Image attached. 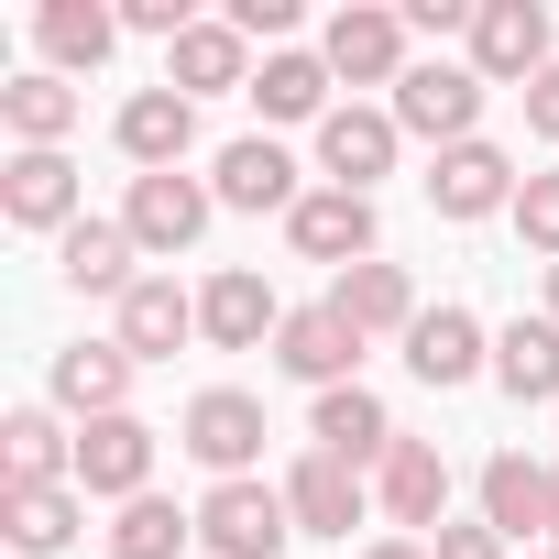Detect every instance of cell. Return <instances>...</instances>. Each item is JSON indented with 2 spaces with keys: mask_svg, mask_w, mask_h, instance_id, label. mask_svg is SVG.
Returning a JSON list of instances; mask_svg holds the SVG:
<instances>
[{
  "mask_svg": "<svg viewBox=\"0 0 559 559\" xmlns=\"http://www.w3.org/2000/svg\"><path fill=\"white\" fill-rule=\"evenodd\" d=\"M230 34L252 45V34H297V0H230Z\"/></svg>",
  "mask_w": 559,
  "mask_h": 559,
  "instance_id": "34",
  "label": "cell"
},
{
  "mask_svg": "<svg viewBox=\"0 0 559 559\" xmlns=\"http://www.w3.org/2000/svg\"><path fill=\"white\" fill-rule=\"evenodd\" d=\"M252 110L263 121H330V56H263V78H252Z\"/></svg>",
  "mask_w": 559,
  "mask_h": 559,
  "instance_id": "30",
  "label": "cell"
},
{
  "mask_svg": "<svg viewBox=\"0 0 559 559\" xmlns=\"http://www.w3.org/2000/svg\"><path fill=\"white\" fill-rule=\"evenodd\" d=\"M515 230H526V252L559 263V165H537V176L515 187Z\"/></svg>",
  "mask_w": 559,
  "mask_h": 559,
  "instance_id": "33",
  "label": "cell"
},
{
  "mask_svg": "<svg viewBox=\"0 0 559 559\" xmlns=\"http://www.w3.org/2000/svg\"><path fill=\"white\" fill-rule=\"evenodd\" d=\"M187 143H198V99H187V88H132V99H121V154H132L143 176H176Z\"/></svg>",
  "mask_w": 559,
  "mask_h": 559,
  "instance_id": "11",
  "label": "cell"
},
{
  "mask_svg": "<svg viewBox=\"0 0 559 559\" xmlns=\"http://www.w3.org/2000/svg\"><path fill=\"white\" fill-rule=\"evenodd\" d=\"M154 483V428L121 406V417H88L78 428V493H110V504H143Z\"/></svg>",
  "mask_w": 559,
  "mask_h": 559,
  "instance_id": "4",
  "label": "cell"
},
{
  "mask_svg": "<svg viewBox=\"0 0 559 559\" xmlns=\"http://www.w3.org/2000/svg\"><path fill=\"white\" fill-rule=\"evenodd\" d=\"M219 483H252V461H263V406L241 395V384H209L198 406H187V428H176Z\"/></svg>",
  "mask_w": 559,
  "mask_h": 559,
  "instance_id": "3",
  "label": "cell"
},
{
  "mask_svg": "<svg viewBox=\"0 0 559 559\" xmlns=\"http://www.w3.org/2000/svg\"><path fill=\"white\" fill-rule=\"evenodd\" d=\"M286 515H297V537H352V526H362V472L330 461V450H308V461L286 472Z\"/></svg>",
  "mask_w": 559,
  "mask_h": 559,
  "instance_id": "13",
  "label": "cell"
},
{
  "mask_svg": "<svg viewBox=\"0 0 559 559\" xmlns=\"http://www.w3.org/2000/svg\"><path fill=\"white\" fill-rule=\"evenodd\" d=\"M384 515H395V526H428V537L450 526V461H439L428 439H395V450H384Z\"/></svg>",
  "mask_w": 559,
  "mask_h": 559,
  "instance_id": "18",
  "label": "cell"
},
{
  "mask_svg": "<svg viewBox=\"0 0 559 559\" xmlns=\"http://www.w3.org/2000/svg\"><path fill=\"white\" fill-rule=\"evenodd\" d=\"M121 395H132V352H121V341H78V352H56V406H78V417H121Z\"/></svg>",
  "mask_w": 559,
  "mask_h": 559,
  "instance_id": "24",
  "label": "cell"
},
{
  "mask_svg": "<svg viewBox=\"0 0 559 559\" xmlns=\"http://www.w3.org/2000/svg\"><path fill=\"white\" fill-rule=\"evenodd\" d=\"M483 352H493V341H483V319H472V308H428V319L406 330L417 384H472V373H483Z\"/></svg>",
  "mask_w": 559,
  "mask_h": 559,
  "instance_id": "20",
  "label": "cell"
},
{
  "mask_svg": "<svg viewBox=\"0 0 559 559\" xmlns=\"http://www.w3.org/2000/svg\"><path fill=\"white\" fill-rule=\"evenodd\" d=\"M0 472H12V483H78V439L45 406H12V417H0Z\"/></svg>",
  "mask_w": 559,
  "mask_h": 559,
  "instance_id": "27",
  "label": "cell"
},
{
  "mask_svg": "<svg viewBox=\"0 0 559 559\" xmlns=\"http://www.w3.org/2000/svg\"><path fill=\"white\" fill-rule=\"evenodd\" d=\"M362 559H428V548H417V537H373Z\"/></svg>",
  "mask_w": 559,
  "mask_h": 559,
  "instance_id": "37",
  "label": "cell"
},
{
  "mask_svg": "<svg viewBox=\"0 0 559 559\" xmlns=\"http://www.w3.org/2000/svg\"><path fill=\"white\" fill-rule=\"evenodd\" d=\"M209 209H219V198H209L198 176H132V209H121V230H132L143 252H187V241L209 230Z\"/></svg>",
  "mask_w": 559,
  "mask_h": 559,
  "instance_id": "12",
  "label": "cell"
},
{
  "mask_svg": "<svg viewBox=\"0 0 559 559\" xmlns=\"http://www.w3.org/2000/svg\"><path fill=\"white\" fill-rule=\"evenodd\" d=\"M483 526H493V537H526V526L548 537V472H537L526 450H493V461H483Z\"/></svg>",
  "mask_w": 559,
  "mask_h": 559,
  "instance_id": "25",
  "label": "cell"
},
{
  "mask_svg": "<svg viewBox=\"0 0 559 559\" xmlns=\"http://www.w3.org/2000/svg\"><path fill=\"white\" fill-rule=\"evenodd\" d=\"M132 252H143V241H132L121 219H78V230L56 241V263H67V286H78V297H132V286H143Z\"/></svg>",
  "mask_w": 559,
  "mask_h": 559,
  "instance_id": "19",
  "label": "cell"
},
{
  "mask_svg": "<svg viewBox=\"0 0 559 559\" xmlns=\"http://www.w3.org/2000/svg\"><path fill=\"white\" fill-rule=\"evenodd\" d=\"M198 537V515H176L165 493H143V504H121V526H110V559H176Z\"/></svg>",
  "mask_w": 559,
  "mask_h": 559,
  "instance_id": "32",
  "label": "cell"
},
{
  "mask_svg": "<svg viewBox=\"0 0 559 559\" xmlns=\"http://www.w3.org/2000/svg\"><path fill=\"white\" fill-rule=\"evenodd\" d=\"M187 330H198V297L176 286V274H143V286L121 297V352H132V362H176Z\"/></svg>",
  "mask_w": 559,
  "mask_h": 559,
  "instance_id": "16",
  "label": "cell"
},
{
  "mask_svg": "<svg viewBox=\"0 0 559 559\" xmlns=\"http://www.w3.org/2000/svg\"><path fill=\"white\" fill-rule=\"evenodd\" d=\"M493 384H504L515 406H548V395H559V319H515V330H493Z\"/></svg>",
  "mask_w": 559,
  "mask_h": 559,
  "instance_id": "26",
  "label": "cell"
},
{
  "mask_svg": "<svg viewBox=\"0 0 559 559\" xmlns=\"http://www.w3.org/2000/svg\"><path fill=\"white\" fill-rule=\"evenodd\" d=\"M0 537H12L23 559L67 548V537H78V493H67V483H12V493H0Z\"/></svg>",
  "mask_w": 559,
  "mask_h": 559,
  "instance_id": "31",
  "label": "cell"
},
{
  "mask_svg": "<svg viewBox=\"0 0 559 559\" xmlns=\"http://www.w3.org/2000/svg\"><path fill=\"white\" fill-rule=\"evenodd\" d=\"M515 187H526V176H515L493 143H450V154L428 165V209H439V219H493V209H515Z\"/></svg>",
  "mask_w": 559,
  "mask_h": 559,
  "instance_id": "8",
  "label": "cell"
},
{
  "mask_svg": "<svg viewBox=\"0 0 559 559\" xmlns=\"http://www.w3.org/2000/svg\"><path fill=\"white\" fill-rule=\"evenodd\" d=\"M319 56H330V78H362V88L373 78H406V23L395 12H341Z\"/></svg>",
  "mask_w": 559,
  "mask_h": 559,
  "instance_id": "23",
  "label": "cell"
},
{
  "mask_svg": "<svg viewBox=\"0 0 559 559\" xmlns=\"http://www.w3.org/2000/svg\"><path fill=\"white\" fill-rule=\"evenodd\" d=\"M548 548H559V472H548Z\"/></svg>",
  "mask_w": 559,
  "mask_h": 559,
  "instance_id": "38",
  "label": "cell"
},
{
  "mask_svg": "<svg viewBox=\"0 0 559 559\" xmlns=\"http://www.w3.org/2000/svg\"><path fill=\"white\" fill-rule=\"evenodd\" d=\"M286 330V308H274V286L252 263H230V274H209L198 286V341H219V352H252V341H274Z\"/></svg>",
  "mask_w": 559,
  "mask_h": 559,
  "instance_id": "9",
  "label": "cell"
},
{
  "mask_svg": "<svg viewBox=\"0 0 559 559\" xmlns=\"http://www.w3.org/2000/svg\"><path fill=\"white\" fill-rule=\"evenodd\" d=\"M330 308H341L362 341H373V330H417V319H428V308H417V286H406V263H352L341 286H330Z\"/></svg>",
  "mask_w": 559,
  "mask_h": 559,
  "instance_id": "21",
  "label": "cell"
},
{
  "mask_svg": "<svg viewBox=\"0 0 559 559\" xmlns=\"http://www.w3.org/2000/svg\"><path fill=\"white\" fill-rule=\"evenodd\" d=\"M165 88H252V67H241V34L230 23H187L176 45H165Z\"/></svg>",
  "mask_w": 559,
  "mask_h": 559,
  "instance_id": "29",
  "label": "cell"
},
{
  "mask_svg": "<svg viewBox=\"0 0 559 559\" xmlns=\"http://www.w3.org/2000/svg\"><path fill=\"white\" fill-rule=\"evenodd\" d=\"M526 121L559 143V67H537V78H526Z\"/></svg>",
  "mask_w": 559,
  "mask_h": 559,
  "instance_id": "36",
  "label": "cell"
},
{
  "mask_svg": "<svg viewBox=\"0 0 559 559\" xmlns=\"http://www.w3.org/2000/svg\"><path fill=\"white\" fill-rule=\"evenodd\" d=\"M286 241L308 252V263H373V198H352V187H308L297 209H286Z\"/></svg>",
  "mask_w": 559,
  "mask_h": 559,
  "instance_id": "6",
  "label": "cell"
},
{
  "mask_svg": "<svg viewBox=\"0 0 559 559\" xmlns=\"http://www.w3.org/2000/svg\"><path fill=\"white\" fill-rule=\"evenodd\" d=\"M274 362H286L297 384H319V395H330V384H362V373H352V362H362V330H352L330 297H319V308H286V330H274Z\"/></svg>",
  "mask_w": 559,
  "mask_h": 559,
  "instance_id": "5",
  "label": "cell"
},
{
  "mask_svg": "<svg viewBox=\"0 0 559 559\" xmlns=\"http://www.w3.org/2000/svg\"><path fill=\"white\" fill-rule=\"evenodd\" d=\"M319 165H330V187L373 198V176L395 165V110H330L319 121Z\"/></svg>",
  "mask_w": 559,
  "mask_h": 559,
  "instance_id": "14",
  "label": "cell"
},
{
  "mask_svg": "<svg viewBox=\"0 0 559 559\" xmlns=\"http://www.w3.org/2000/svg\"><path fill=\"white\" fill-rule=\"evenodd\" d=\"M428 559H504V537H493V526H439Z\"/></svg>",
  "mask_w": 559,
  "mask_h": 559,
  "instance_id": "35",
  "label": "cell"
},
{
  "mask_svg": "<svg viewBox=\"0 0 559 559\" xmlns=\"http://www.w3.org/2000/svg\"><path fill=\"white\" fill-rule=\"evenodd\" d=\"M548 319H559V263H548Z\"/></svg>",
  "mask_w": 559,
  "mask_h": 559,
  "instance_id": "39",
  "label": "cell"
},
{
  "mask_svg": "<svg viewBox=\"0 0 559 559\" xmlns=\"http://www.w3.org/2000/svg\"><path fill=\"white\" fill-rule=\"evenodd\" d=\"M537 67H559L548 56V12L537 0H483L472 12V78L493 88V78H537Z\"/></svg>",
  "mask_w": 559,
  "mask_h": 559,
  "instance_id": "7",
  "label": "cell"
},
{
  "mask_svg": "<svg viewBox=\"0 0 559 559\" xmlns=\"http://www.w3.org/2000/svg\"><path fill=\"white\" fill-rule=\"evenodd\" d=\"M472 121H483V78L472 67H406L395 78V132H417V143L450 154V143H483Z\"/></svg>",
  "mask_w": 559,
  "mask_h": 559,
  "instance_id": "2",
  "label": "cell"
},
{
  "mask_svg": "<svg viewBox=\"0 0 559 559\" xmlns=\"http://www.w3.org/2000/svg\"><path fill=\"white\" fill-rule=\"evenodd\" d=\"M0 219H12V230H78V165L67 154H12V165H0Z\"/></svg>",
  "mask_w": 559,
  "mask_h": 559,
  "instance_id": "10",
  "label": "cell"
},
{
  "mask_svg": "<svg viewBox=\"0 0 559 559\" xmlns=\"http://www.w3.org/2000/svg\"><path fill=\"white\" fill-rule=\"evenodd\" d=\"M537 559H559V548H537Z\"/></svg>",
  "mask_w": 559,
  "mask_h": 559,
  "instance_id": "40",
  "label": "cell"
},
{
  "mask_svg": "<svg viewBox=\"0 0 559 559\" xmlns=\"http://www.w3.org/2000/svg\"><path fill=\"white\" fill-rule=\"evenodd\" d=\"M308 428H319V450H330V461H352V472L395 450V417H384V395H373V384H330Z\"/></svg>",
  "mask_w": 559,
  "mask_h": 559,
  "instance_id": "17",
  "label": "cell"
},
{
  "mask_svg": "<svg viewBox=\"0 0 559 559\" xmlns=\"http://www.w3.org/2000/svg\"><path fill=\"white\" fill-rule=\"evenodd\" d=\"M286 537H297L286 493H263V483H209V504H198V548H209V559H286Z\"/></svg>",
  "mask_w": 559,
  "mask_h": 559,
  "instance_id": "1",
  "label": "cell"
},
{
  "mask_svg": "<svg viewBox=\"0 0 559 559\" xmlns=\"http://www.w3.org/2000/svg\"><path fill=\"white\" fill-rule=\"evenodd\" d=\"M0 132H12L23 154H56L78 132V88L67 78H12V88H0Z\"/></svg>",
  "mask_w": 559,
  "mask_h": 559,
  "instance_id": "28",
  "label": "cell"
},
{
  "mask_svg": "<svg viewBox=\"0 0 559 559\" xmlns=\"http://www.w3.org/2000/svg\"><path fill=\"white\" fill-rule=\"evenodd\" d=\"M34 34H45L56 78H88V67H110V45H121V12H99V0H45V12H34Z\"/></svg>",
  "mask_w": 559,
  "mask_h": 559,
  "instance_id": "22",
  "label": "cell"
},
{
  "mask_svg": "<svg viewBox=\"0 0 559 559\" xmlns=\"http://www.w3.org/2000/svg\"><path fill=\"white\" fill-rule=\"evenodd\" d=\"M209 198H219V209H297L308 187H297V154H286V143H263V132H252V143H230V154H219Z\"/></svg>",
  "mask_w": 559,
  "mask_h": 559,
  "instance_id": "15",
  "label": "cell"
}]
</instances>
